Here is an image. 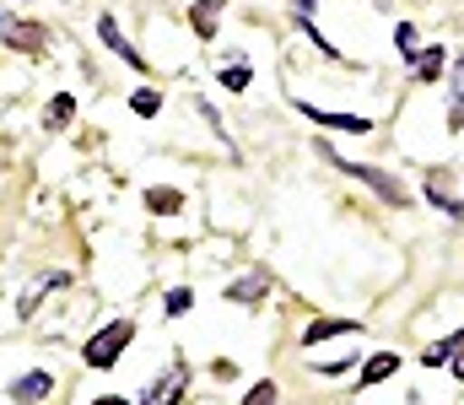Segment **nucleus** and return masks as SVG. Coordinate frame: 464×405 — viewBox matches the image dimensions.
Masks as SVG:
<instances>
[{"label":"nucleus","instance_id":"nucleus-1","mask_svg":"<svg viewBox=\"0 0 464 405\" xmlns=\"http://www.w3.org/2000/svg\"><path fill=\"white\" fill-rule=\"evenodd\" d=\"M130 341H135V324H130V319H114V324H103V330L82 346V362H87V368H114Z\"/></svg>","mask_w":464,"mask_h":405},{"label":"nucleus","instance_id":"nucleus-2","mask_svg":"<svg viewBox=\"0 0 464 405\" xmlns=\"http://www.w3.org/2000/svg\"><path fill=\"white\" fill-rule=\"evenodd\" d=\"M335 168L351 173L356 184H367V189H378V200H389V206H405V189L383 173V168H367V162H346V157H335Z\"/></svg>","mask_w":464,"mask_h":405},{"label":"nucleus","instance_id":"nucleus-3","mask_svg":"<svg viewBox=\"0 0 464 405\" xmlns=\"http://www.w3.org/2000/svg\"><path fill=\"white\" fill-rule=\"evenodd\" d=\"M297 114H303V120H314L319 130H341V135H367V130H372V120H367V114H335V109H319V103H303V98H297Z\"/></svg>","mask_w":464,"mask_h":405},{"label":"nucleus","instance_id":"nucleus-4","mask_svg":"<svg viewBox=\"0 0 464 405\" xmlns=\"http://www.w3.org/2000/svg\"><path fill=\"white\" fill-rule=\"evenodd\" d=\"M44 27L38 22H22V16H11V11H0V43H11V49H22V54H44Z\"/></svg>","mask_w":464,"mask_h":405},{"label":"nucleus","instance_id":"nucleus-5","mask_svg":"<svg viewBox=\"0 0 464 405\" xmlns=\"http://www.w3.org/2000/svg\"><path fill=\"white\" fill-rule=\"evenodd\" d=\"M98 38H103V43L114 49V54H119V60H124V65H135V71H146V54H140V49H135V43H130V38L119 33V22H114V16H109V11L98 16Z\"/></svg>","mask_w":464,"mask_h":405},{"label":"nucleus","instance_id":"nucleus-6","mask_svg":"<svg viewBox=\"0 0 464 405\" xmlns=\"http://www.w3.org/2000/svg\"><path fill=\"white\" fill-rule=\"evenodd\" d=\"M184 390H189V373H184V362H173V368L151 384V395H146L140 405H179L184 400Z\"/></svg>","mask_w":464,"mask_h":405},{"label":"nucleus","instance_id":"nucleus-7","mask_svg":"<svg viewBox=\"0 0 464 405\" xmlns=\"http://www.w3.org/2000/svg\"><path fill=\"white\" fill-rule=\"evenodd\" d=\"M49 390H54V379H49L44 368H33V373H22V379H11V390H5V395H11L16 405H38L44 395H49Z\"/></svg>","mask_w":464,"mask_h":405},{"label":"nucleus","instance_id":"nucleus-8","mask_svg":"<svg viewBox=\"0 0 464 405\" xmlns=\"http://www.w3.org/2000/svg\"><path fill=\"white\" fill-rule=\"evenodd\" d=\"M362 324L356 319H314L308 324V335H303V346H319V341H341V335H356Z\"/></svg>","mask_w":464,"mask_h":405},{"label":"nucleus","instance_id":"nucleus-9","mask_svg":"<svg viewBox=\"0 0 464 405\" xmlns=\"http://www.w3.org/2000/svg\"><path fill=\"white\" fill-rule=\"evenodd\" d=\"M394 373H400V357H394V352H378V357L362 368V390H378V384L394 379Z\"/></svg>","mask_w":464,"mask_h":405},{"label":"nucleus","instance_id":"nucleus-10","mask_svg":"<svg viewBox=\"0 0 464 405\" xmlns=\"http://www.w3.org/2000/svg\"><path fill=\"white\" fill-rule=\"evenodd\" d=\"M222 5H227V0H195V11H189V27H195L206 43L217 38V11H222Z\"/></svg>","mask_w":464,"mask_h":405},{"label":"nucleus","instance_id":"nucleus-11","mask_svg":"<svg viewBox=\"0 0 464 405\" xmlns=\"http://www.w3.org/2000/svg\"><path fill=\"white\" fill-rule=\"evenodd\" d=\"M270 292V275L259 270V275H243V281H232L227 286V303H259Z\"/></svg>","mask_w":464,"mask_h":405},{"label":"nucleus","instance_id":"nucleus-12","mask_svg":"<svg viewBox=\"0 0 464 405\" xmlns=\"http://www.w3.org/2000/svg\"><path fill=\"white\" fill-rule=\"evenodd\" d=\"M71 120H76V98H71V92L49 98V109H44V130H65Z\"/></svg>","mask_w":464,"mask_h":405},{"label":"nucleus","instance_id":"nucleus-13","mask_svg":"<svg viewBox=\"0 0 464 405\" xmlns=\"http://www.w3.org/2000/svg\"><path fill=\"white\" fill-rule=\"evenodd\" d=\"M449 98H454V114H449V130H459V125H464V54L454 60V71H449Z\"/></svg>","mask_w":464,"mask_h":405},{"label":"nucleus","instance_id":"nucleus-14","mask_svg":"<svg viewBox=\"0 0 464 405\" xmlns=\"http://www.w3.org/2000/svg\"><path fill=\"white\" fill-rule=\"evenodd\" d=\"M459 352H464V330H454V335H443L438 346H427V357H421V362H427V368H443V362H449V357H459Z\"/></svg>","mask_w":464,"mask_h":405},{"label":"nucleus","instance_id":"nucleus-15","mask_svg":"<svg viewBox=\"0 0 464 405\" xmlns=\"http://www.w3.org/2000/svg\"><path fill=\"white\" fill-rule=\"evenodd\" d=\"M427 200H432V206H438V211H443V217H464V200H459V195H449V189H443V184H438V178H432V184H427Z\"/></svg>","mask_w":464,"mask_h":405},{"label":"nucleus","instance_id":"nucleus-16","mask_svg":"<svg viewBox=\"0 0 464 405\" xmlns=\"http://www.w3.org/2000/svg\"><path fill=\"white\" fill-rule=\"evenodd\" d=\"M184 206V195L179 189H146V211H162V217H173Z\"/></svg>","mask_w":464,"mask_h":405},{"label":"nucleus","instance_id":"nucleus-17","mask_svg":"<svg viewBox=\"0 0 464 405\" xmlns=\"http://www.w3.org/2000/svg\"><path fill=\"white\" fill-rule=\"evenodd\" d=\"M438 71H443V43H432V49L416 54V76H421V82H432Z\"/></svg>","mask_w":464,"mask_h":405},{"label":"nucleus","instance_id":"nucleus-18","mask_svg":"<svg viewBox=\"0 0 464 405\" xmlns=\"http://www.w3.org/2000/svg\"><path fill=\"white\" fill-rule=\"evenodd\" d=\"M394 49H400L405 60H416V54H421V38H416V27H411V22H400V27H394Z\"/></svg>","mask_w":464,"mask_h":405},{"label":"nucleus","instance_id":"nucleus-19","mask_svg":"<svg viewBox=\"0 0 464 405\" xmlns=\"http://www.w3.org/2000/svg\"><path fill=\"white\" fill-rule=\"evenodd\" d=\"M130 109H135V114H146V120H151V114H157V109H162V92H151V87H140V92H130Z\"/></svg>","mask_w":464,"mask_h":405},{"label":"nucleus","instance_id":"nucleus-20","mask_svg":"<svg viewBox=\"0 0 464 405\" xmlns=\"http://www.w3.org/2000/svg\"><path fill=\"white\" fill-rule=\"evenodd\" d=\"M162 308H168V319H179V313H189V308H195V292H189V286H173Z\"/></svg>","mask_w":464,"mask_h":405},{"label":"nucleus","instance_id":"nucleus-21","mask_svg":"<svg viewBox=\"0 0 464 405\" xmlns=\"http://www.w3.org/2000/svg\"><path fill=\"white\" fill-rule=\"evenodd\" d=\"M248 76H254V71H248L243 60H237V65H222V87H232V92H243V87H248Z\"/></svg>","mask_w":464,"mask_h":405},{"label":"nucleus","instance_id":"nucleus-22","mask_svg":"<svg viewBox=\"0 0 464 405\" xmlns=\"http://www.w3.org/2000/svg\"><path fill=\"white\" fill-rule=\"evenodd\" d=\"M243 405H276V379H259V384L243 395Z\"/></svg>","mask_w":464,"mask_h":405},{"label":"nucleus","instance_id":"nucleus-23","mask_svg":"<svg viewBox=\"0 0 464 405\" xmlns=\"http://www.w3.org/2000/svg\"><path fill=\"white\" fill-rule=\"evenodd\" d=\"M92 405H130V400H119V395H103V400H92Z\"/></svg>","mask_w":464,"mask_h":405},{"label":"nucleus","instance_id":"nucleus-24","mask_svg":"<svg viewBox=\"0 0 464 405\" xmlns=\"http://www.w3.org/2000/svg\"><path fill=\"white\" fill-rule=\"evenodd\" d=\"M454 379H464V352L454 357Z\"/></svg>","mask_w":464,"mask_h":405},{"label":"nucleus","instance_id":"nucleus-25","mask_svg":"<svg viewBox=\"0 0 464 405\" xmlns=\"http://www.w3.org/2000/svg\"><path fill=\"white\" fill-rule=\"evenodd\" d=\"M314 5H319V0H297V11H303V16H308V11H314Z\"/></svg>","mask_w":464,"mask_h":405}]
</instances>
